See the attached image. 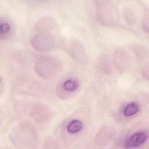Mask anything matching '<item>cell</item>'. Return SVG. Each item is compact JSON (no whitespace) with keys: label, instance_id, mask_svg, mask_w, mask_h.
Masks as SVG:
<instances>
[{"label":"cell","instance_id":"6da1fadb","mask_svg":"<svg viewBox=\"0 0 149 149\" xmlns=\"http://www.w3.org/2000/svg\"><path fill=\"white\" fill-rule=\"evenodd\" d=\"M34 70L37 74L41 78L49 79L56 73V65L51 58L41 56L36 61Z\"/></svg>","mask_w":149,"mask_h":149},{"label":"cell","instance_id":"7a4b0ae2","mask_svg":"<svg viewBox=\"0 0 149 149\" xmlns=\"http://www.w3.org/2000/svg\"><path fill=\"white\" fill-rule=\"evenodd\" d=\"M97 16L102 24L107 25L116 24L118 20V15L116 9L112 5L107 3L98 6Z\"/></svg>","mask_w":149,"mask_h":149},{"label":"cell","instance_id":"3957f363","mask_svg":"<svg viewBox=\"0 0 149 149\" xmlns=\"http://www.w3.org/2000/svg\"><path fill=\"white\" fill-rule=\"evenodd\" d=\"M32 47L38 51H49L54 48L55 42L49 34L44 33L35 35L31 41Z\"/></svg>","mask_w":149,"mask_h":149},{"label":"cell","instance_id":"277c9868","mask_svg":"<svg viewBox=\"0 0 149 149\" xmlns=\"http://www.w3.org/2000/svg\"><path fill=\"white\" fill-rule=\"evenodd\" d=\"M148 137L147 130L137 131L132 134L126 141L125 146L126 148L137 147L144 143Z\"/></svg>","mask_w":149,"mask_h":149},{"label":"cell","instance_id":"5b68a950","mask_svg":"<svg viewBox=\"0 0 149 149\" xmlns=\"http://www.w3.org/2000/svg\"><path fill=\"white\" fill-rule=\"evenodd\" d=\"M70 53L74 59L79 62L85 63L87 61V55L83 46L79 42L74 41L69 47Z\"/></svg>","mask_w":149,"mask_h":149},{"label":"cell","instance_id":"8992f818","mask_svg":"<svg viewBox=\"0 0 149 149\" xmlns=\"http://www.w3.org/2000/svg\"><path fill=\"white\" fill-rule=\"evenodd\" d=\"M114 136V130L109 127L102 128L95 137V141L98 144L104 145L108 143Z\"/></svg>","mask_w":149,"mask_h":149},{"label":"cell","instance_id":"52a82bcc","mask_svg":"<svg viewBox=\"0 0 149 149\" xmlns=\"http://www.w3.org/2000/svg\"><path fill=\"white\" fill-rule=\"evenodd\" d=\"M56 22L52 17H45L40 19L36 24V29L38 31L52 30L56 26Z\"/></svg>","mask_w":149,"mask_h":149},{"label":"cell","instance_id":"ba28073f","mask_svg":"<svg viewBox=\"0 0 149 149\" xmlns=\"http://www.w3.org/2000/svg\"><path fill=\"white\" fill-rule=\"evenodd\" d=\"M114 63L119 70H124L127 64L126 57L125 52L122 49H118L114 54Z\"/></svg>","mask_w":149,"mask_h":149},{"label":"cell","instance_id":"9c48e42d","mask_svg":"<svg viewBox=\"0 0 149 149\" xmlns=\"http://www.w3.org/2000/svg\"><path fill=\"white\" fill-rule=\"evenodd\" d=\"M83 128L82 122L78 119H73L69 122L66 126V130L71 134H74L80 132Z\"/></svg>","mask_w":149,"mask_h":149},{"label":"cell","instance_id":"30bf717a","mask_svg":"<svg viewBox=\"0 0 149 149\" xmlns=\"http://www.w3.org/2000/svg\"><path fill=\"white\" fill-rule=\"evenodd\" d=\"M140 111V107L136 102H133L128 104L124 108L123 113L124 116L129 117L137 113Z\"/></svg>","mask_w":149,"mask_h":149},{"label":"cell","instance_id":"8fae6325","mask_svg":"<svg viewBox=\"0 0 149 149\" xmlns=\"http://www.w3.org/2000/svg\"><path fill=\"white\" fill-rule=\"evenodd\" d=\"M78 81L74 79H69L65 80L62 84L63 88L69 92H73L76 90L79 87Z\"/></svg>","mask_w":149,"mask_h":149},{"label":"cell","instance_id":"7c38bea8","mask_svg":"<svg viewBox=\"0 0 149 149\" xmlns=\"http://www.w3.org/2000/svg\"><path fill=\"white\" fill-rule=\"evenodd\" d=\"M10 29L11 26L9 23L6 22H1L0 25V34L1 38L6 36L10 32Z\"/></svg>","mask_w":149,"mask_h":149},{"label":"cell","instance_id":"4fadbf2b","mask_svg":"<svg viewBox=\"0 0 149 149\" xmlns=\"http://www.w3.org/2000/svg\"><path fill=\"white\" fill-rule=\"evenodd\" d=\"M142 74L144 76V77L148 80V66L147 65L142 69Z\"/></svg>","mask_w":149,"mask_h":149},{"label":"cell","instance_id":"5bb4252c","mask_svg":"<svg viewBox=\"0 0 149 149\" xmlns=\"http://www.w3.org/2000/svg\"><path fill=\"white\" fill-rule=\"evenodd\" d=\"M148 17L144 19V20L143 23V28L144 29V30H145L147 33L148 32Z\"/></svg>","mask_w":149,"mask_h":149}]
</instances>
